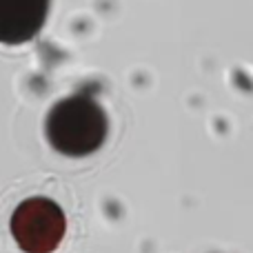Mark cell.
Here are the masks:
<instances>
[{
  "instance_id": "6da1fadb",
  "label": "cell",
  "mask_w": 253,
  "mask_h": 253,
  "mask_svg": "<svg viewBox=\"0 0 253 253\" xmlns=\"http://www.w3.org/2000/svg\"><path fill=\"white\" fill-rule=\"evenodd\" d=\"M109 120L102 105L89 93H74L49 109L44 120L47 140L58 153L83 158L98 151L107 140Z\"/></svg>"
},
{
  "instance_id": "7a4b0ae2",
  "label": "cell",
  "mask_w": 253,
  "mask_h": 253,
  "mask_svg": "<svg viewBox=\"0 0 253 253\" xmlns=\"http://www.w3.org/2000/svg\"><path fill=\"white\" fill-rule=\"evenodd\" d=\"M11 236L25 253H51L67 231L62 209L49 198H27L13 209Z\"/></svg>"
},
{
  "instance_id": "3957f363",
  "label": "cell",
  "mask_w": 253,
  "mask_h": 253,
  "mask_svg": "<svg viewBox=\"0 0 253 253\" xmlns=\"http://www.w3.org/2000/svg\"><path fill=\"white\" fill-rule=\"evenodd\" d=\"M49 0H0V42L25 44L40 34Z\"/></svg>"
}]
</instances>
